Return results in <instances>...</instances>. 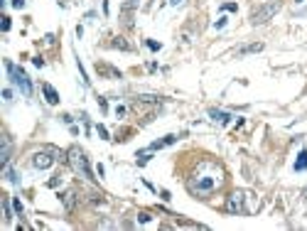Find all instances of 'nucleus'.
Returning <instances> with one entry per match:
<instances>
[{"label": "nucleus", "mask_w": 307, "mask_h": 231, "mask_svg": "<svg viewBox=\"0 0 307 231\" xmlns=\"http://www.w3.org/2000/svg\"><path fill=\"white\" fill-rule=\"evenodd\" d=\"M224 182V170L214 163H199V167L194 170V175L189 177V192L207 197L211 192H216Z\"/></svg>", "instance_id": "obj_1"}, {"label": "nucleus", "mask_w": 307, "mask_h": 231, "mask_svg": "<svg viewBox=\"0 0 307 231\" xmlns=\"http://www.w3.org/2000/svg\"><path fill=\"white\" fill-rule=\"evenodd\" d=\"M66 163L71 165V170L81 175V177H86V180H94V175H91V165H89V158H86V152L81 148H74L66 152Z\"/></svg>", "instance_id": "obj_2"}, {"label": "nucleus", "mask_w": 307, "mask_h": 231, "mask_svg": "<svg viewBox=\"0 0 307 231\" xmlns=\"http://www.w3.org/2000/svg\"><path fill=\"white\" fill-rule=\"evenodd\" d=\"M5 69H8V74L13 76V84H15L17 89H20L25 96H32V82H30V76H27L20 66L13 64V62H5Z\"/></svg>", "instance_id": "obj_3"}, {"label": "nucleus", "mask_w": 307, "mask_h": 231, "mask_svg": "<svg viewBox=\"0 0 307 231\" xmlns=\"http://www.w3.org/2000/svg\"><path fill=\"white\" fill-rule=\"evenodd\" d=\"M251 199L248 192H231L226 197V204H224V209H226L228 214H243V212H248V207H246V202Z\"/></svg>", "instance_id": "obj_4"}, {"label": "nucleus", "mask_w": 307, "mask_h": 231, "mask_svg": "<svg viewBox=\"0 0 307 231\" xmlns=\"http://www.w3.org/2000/svg\"><path fill=\"white\" fill-rule=\"evenodd\" d=\"M54 152L52 150H40V152H34L32 155V167H37V170H49V167L54 165Z\"/></svg>", "instance_id": "obj_5"}, {"label": "nucleus", "mask_w": 307, "mask_h": 231, "mask_svg": "<svg viewBox=\"0 0 307 231\" xmlns=\"http://www.w3.org/2000/svg\"><path fill=\"white\" fill-rule=\"evenodd\" d=\"M275 13H278V3H268V5H263L260 10H256L251 20H253V25H263V22H268Z\"/></svg>", "instance_id": "obj_6"}, {"label": "nucleus", "mask_w": 307, "mask_h": 231, "mask_svg": "<svg viewBox=\"0 0 307 231\" xmlns=\"http://www.w3.org/2000/svg\"><path fill=\"white\" fill-rule=\"evenodd\" d=\"M42 94H45L47 103H52V106H57V103H59V94H57V89H54L52 84H42Z\"/></svg>", "instance_id": "obj_7"}, {"label": "nucleus", "mask_w": 307, "mask_h": 231, "mask_svg": "<svg viewBox=\"0 0 307 231\" xmlns=\"http://www.w3.org/2000/svg\"><path fill=\"white\" fill-rule=\"evenodd\" d=\"M8 160H10V138L3 135V152H0V165H3V170L8 167Z\"/></svg>", "instance_id": "obj_8"}, {"label": "nucleus", "mask_w": 307, "mask_h": 231, "mask_svg": "<svg viewBox=\"0 0 307 231\" xmlns=\"http://www.w3.org/2000/svg\"><path fill=\"white\" fill-rule=\"evenodd\" d=\"M62 204H64L66 209L71 212V209L76 207V192H74V189H66V192H62Z\"/></svg>", "instance_id": "obj_9"}, {"label": "nucleus", "mask_w": 307, "mask_h": 231, "mask_svg": "<svg viewBox=\"0 0 307 231\" xmlns=\"http://www.w3.org/2000/svg\"><path fill=\"white\" fill-rule=\"evenodd\" d=\"M209 115L211 121H216V123H221V126H226L228 121H231V115L226 111H219V108H209Z\"/></svg>", "instance_id": "obj_10"}, {"label": "nucleus", "mask_w": 307, "mask_h": 231, "mask_svg": "<svg viewBox=\"0 0 307 231\" xmlns=\"http://www.w3.org/2000/svg\"><path fill=\"white\" fill-rule=\"evenodd\" d=\"M177 140V135H165L162 140H155L152 145H150V150H160V148H165V145H172Z\"/></svg>", "instance_id": "obj_11"}, {"label": "nucleus", "mask_w": 307, "mask_h": 231, "mask_svg": "<svg viewBox=\"0 0 307 231\" xmlns=\"http://www.w3.org/2000/svg\"><path fill=\"white\" fill-rule=\"evenodd\" d=\"M260 50H263V42H256V45H246V47H241L236 54L243 57V54H253V52H260Z\"/></svg>", "instance_id": "obj_12"}, {"label": "nucleus", "mask_w": 307, "mask_h": 231, "mask_svg": "<svg viewBox=\"0 0 307 231\" xmlns=\"http://www.w3.org/2000/svg\"><path fill=\"white\" fill-rule=\"evenodd\" d=\"M295 170H297V172L307 170V150H300V155H297V163H295Z\"/></svg>", "instance_id": "obj_13"}, {"label": "nucleus", "mask_w": 307, "mask_h": 231, "mask_svg": "<svg viewBox=\"0 0 307 231\" xmlns=\"http://www.w3.org/2000/svg\"><path fill=\"white\" fill-rule=\"evenodd\" d=\"M3 212H5V221H10V219H13V212H10V197L3 199Z\"/></svg>", "instance_id": "obj_14"}, {"label": "nucleus", "mask_w": 307, "mask_h": 231, "mask_svg": "<svg viewBox=\"0 0 307 231\" xmlns=\"http://www.w3.org/2000/svg\"><path fill=\"white\" fill-rule=\"evenodd\" d=\"M113 47H118V50H130V45L123 40V37H116L113 40Z\"/></svg>", "instance_id": "obj_15"}, {"label": "nucleus", "mask_w": 307, "mask_h": 231, "mask_svg": "<svg viewBox=\"0 0 307 231\" xmlns=\"http://www.w3.org/2000/svg\"><path fill=\"white\" fill-rule=\"evenodd\" d=\"M13 207H15L17 216H22V212H25V209H22V202H20V199H17V197H13Z\"/></svg>", "instance_id": "obj_16"}, {"label": "nucleus", "mask_w": 307, "mask_h": 231, "mask_svg": "<svg viewBox=\"0 0 307 231\" xmlns=\"http://www.w3.org/2000/svg\"><path fill=\"white\" fill-rule=\"evenodd\" d=\"M5 175H8V180L13 182V184H17V175H15V170H10V167H5Z\"/></svg>", "instance_id": "obj_17"}, {"label": "nucleus", "mask_w": 307, "mask_h": 231, "mask_svg": "<svg viewBox=\"0 0 307 231\" xmlns=\"http://www.w3.org/2000/svg\"><path fill=\"white\" fill-rule=\"evenodd\" d=\"M150 160V152H138V165H145Z\"/></svg>", "instance_id": "obj_18"}, {"label": "nucleus", "mask_w": 307, "mask_h": 231, "mask_svg": "<svg viewBox=\"0 0 307 231\" xmlns=\"http://www.w3.org/2000/svg\"><path fill=\"white\" fill-rule=\"evenodd\" d=\"M3 101H5V103H13V91H10V89L3 91Z\"/></svg>", "instance_id": "obj_19"}, {"label": "nucleus", "mask_w": 307, "mask_h": 231, "mask_svg": "<svg viewBox=\"0 0 307 231\" xmlns=\"http://www.w3.org/2000/svg\"><path fill=\"white\" fill-rule=\"evenodd\" d=\"M0 27H3V32H8V30H10V17H8V15H3V25H0Z\"/></svg>", "instance_id": "obj_20"}, {"label": "nucleus", "mask_w": 307, "mask_h": 231, "mask_svg": "<svg viewBox=\"0 0 307 231\" xmlns=\"http://www.w3.org/2000/svg\"><path fill=\"white\" fill-rule=\"evenodd\" d=\"M147 47H150L152 52H158V50L162 47V45H160V42H155V40H147Z\"/></svg>", "instance_id": "obj_21"}, {"label": "nucleus", "mask_w": 307, "mask_h": 231, "mask_svg": "<svg viewBox=\"0 0 307 231\" xmlns=\"http://www.w3.org/2000/svg\"><path fill=\"white\" fill-rule=\"evenodd\" d=\"M126 115V106H116V118H123Z\"/></svg>", "instance_id": "obj_22"}, {"label": "nucleus", "mask_w": 307, "mask_h": 231, "mask_svg": "<svg viewBox=\"0 0 307 231\" xmlns=\"http://www.w3.org/2000/svg\"><path fill=\"white\" fill-rule=\"evenodd\" d=\"M224 25H226V17H219V20H216V22H214V27H216V30H221V27H224Z\"/></svg>", "instance_id": "obj_23"}, {"label": "nucleus", "mask_w": 307, "mask_h": 231, "mask_svg": "<svg viewBox=\"0 0 307 231\" xmlns=\"http://www.w3.org/2000/svg\"><path fill=\"white\" fill-rule=\"evenodd\" d=\"M96 131H98V135H101V138H103V140H106V138H108V131H106V128H103V126H96Z\"/></svg>", "instance_id": "obj_24"}, {"label": "nucleus", "mask_w": 307, "mask_h": 231, "mask_svg": "<svg viewBox=\"0 0 307 231\" xmlns=\"http://www.w3.org/2000/svg\"><path fill=\"white\" fill-rule=\"evenodd\" d=\"M138 221H140V224H147V221H150V214H145V212L138 214Z\"/></svg>", "instance_id": "obj_25"}, {"label": "nucleus", "mask_w": 307, "mask_h": 231, "mask_svg": "<svg viewBox=\"0 0 307 231\" xmlns=\"http://www.w3.org/2000/svg\"><path fill=\"white\" fill-rule=\"evenodd\" d=\"M13 8H17V10H22V8H25V0H13Z\"/></svg>", "instance_id": "obj_26"}, {"label": "nucleus", "mask_w": 307, "mask_h": 231, "mask_svg": "<svg viewBox=\"0 0 307 231\" xmlns=\"http://www.w3.org/2000/svg\"><path fill=\"white\" fill-rule=\"evenodd\" d=\"M224 10H226V13H234V10H236V3H226Z\"/></svg>", "instance_id": "obj_27"}, {"label": "nucleus", "mask_w": 307, "mask_h": 231, "mask_svg": "<svg viewBox=\"0 0 307 231\" xmlns=\"http://www.w3.org/2000/svg\"><path fill=\"white\" fill-rule=\"evenodd\" d=\"M170 3H172V5H179V3H182V0H170Z\"/></svg>", "instance_id": "obj_28"}, {"label": "nucleus", "mask_w": 307, "mask_h": 231, "mask_svg": "<svg viewBox=\"0 0 307 231\" xmlns=\"http://www.w3.org/2000/svg\"><path fill=\"white\" fill-rule=\"evenodd\" d=\"M3 5H5V0H3Z\"/></svg>", "instance_id": "obj_29"}]
</instances>
